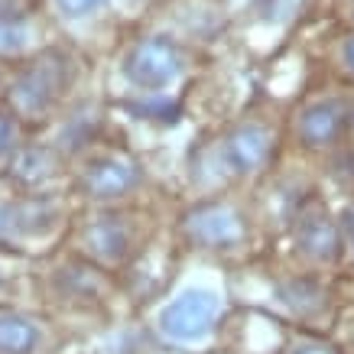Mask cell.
I'll list each match as a JSON object with an SVG mask.
<instances>
[{"label": "cell", "mask_w": 354, "mask_h": 354, "mask_svg": "<svg viewBox=\"0 0 354 354\" xmlns=\"http://www.w3.org/2000/svg\"><path fill=\"white\" fill-rule=\"evenodd\" d=\"M218 309H221V299H218L215 292L205 290V286H195V290L179 292L160 312V328H162V335H169L172 342L195 344L212 335Z\"/></svg>", "instance_id": "6da1fadb"}, {"label": "cell", "mask_w": 354, "mask_h": 354, "mask_svg": "<svg viewBox=\"0 0 354 354\" xmlns=\"http://www.w3.org/2000/svg\"><path fill=\"white\" fill-rule=\"evenodd\" d=\"M127 78L143 91H160L169 88L179 72H183V59L176 53V46L166 39H150V43H140L133 49V55L124 65Z\"/></svg>", "instance_id": "7a4b0ae2"}, {"label": "cell", "mask_w": 354, "mask_h": 354, "mask_svg": "<svg viewBox=\"0 0 354 354\" xmlns=\"http://www.w3.org/2000/svg\"><path fill=\"white\" fill-rule=\"evenodd\" d=\"M137 183H140V172L133 169V166H127V162H120V160L95 162L85 176L88 192L95 195V198H114V195H124V192H130Z\"/></svg>", "instance_id": "3957f363"}, {"label": "cell", "mask_w": 354, "mask_h": 354, "mask_svg": "<svg viewBox=\"0 0 354 354\" xmlns=\"http://www.w3.org/2000/svg\"><path fill=\"white\" fill-rule=\"evenodd\" d=\"M225 153H227V162H231L237 172H254L267 160L270 140L260 127H241L234 137L227 140Z\"/></svg>", "instance_id": "277c9868"}, {"label": "cell", "mask_w": 354, "mask_h": 354, "mask_svg": "<svg viewBox=\"0 0 354 354\" xmlns=\"http://www.w3.org/2000/svg\"><path fill=\"white\" fill-rule=\"evenodd\" d=\"M192 237L212 247L234 244L241 237V225L227 208H202L198 215H192Z\"/></svg>", "instance_id": "5b68a950"}, {"label": "cell", "mask_w": 354, "mask_h": 354, "mask_svg": "<svg viewBox=\"0 0 354 354\" xmlns=\"http://www.w3.org/2000/svg\"><path fill=\"white\" fill-rule=\"evenodd\" d=\"M55 95H59V75L49 65H36L17 85V101L26 111H46L55 101Z\"/></svg>", "instance_id": "8992f818"}, {"label": "cell", "mask_w": 354, "mask_h": 354, "mask_svg": "<svg viewBox=\"0 0 354 354\" xmlns=\"http://www.w3.org/2000/svg\"><path fill=\"white\" fill-rule=\"evenodd\" d=\"M344 127V114L342 108L335 104V101H325V104H315V108L306 111V118H302L299 130L302 137L309 140L312 147H319V143H328L342 133Z\"/></svg>", "instance_id": "52a82bcc"}, {"label": "cell", "mask_w": 354, "mask_h": 354, "mask_svg": "<svg viewBox=\"0 0 354 354\" xmlns=\"http://www.w3.org/2000/svg\"><path fill=\"white\" fill-rule=\"evenodd\" d=\"M39 332L20 315H0V354H30Z\"/></svg>", "instance_id": "ba28073f"}, {"label": "cell", "mask_w": 354, "mask_h": 354, "mask_svg": "<svg viewBox=\"0 0 354 354\" xmlns=\"http://www.w3.org/2000/svg\"><path fill=\"white\" fill-rule=\"evenodd\" d=\"M91 244L97 247V254L101 257H120L124 254V247H127V237H124V231H120L114 221H104V225H97L95 231H91Z\"/></svg>", "instance_id": "9c48e42d"}, {"label": "cell", "mask_w": 354, "mask_h": 354, "mask_svg": "<svg viewBox=\"0 0 354 354\" xmlns=\"http://www.w3.org/2000/svg\"><path fill=\"white\" fill-rule=\"evenodd\" d=\"M133 114H140V118H147V120H156V124H176L183 111H179V104L169 101V97L153 95V97H147V101L133 104Z\"/></svg>", "instance_id": "30bf717a"}, {"label": "cell", "mask_w": 354, "mask_h": 354, "mask_svg": "<svg viewBox=\"0 0 354 354\" xmlns=\"http://www.w3.org/2000/svg\"><path fill=\"white\" fill-rule=\"evenodd\" d=\"M309 231H312V234H306V247H309L312 254H319V257H325V247H335V234H332V227L325 225L322 218H312V221H309Z\"/></svg>", "instance_id": "8fae6325"}, {"label": "cell", "mask_w": 354, "mask_h": 354, "mask_svg": "<svg viewBox=\"0 0 354 354\" xmlns=\"http://www.w3.org/2000/svg\"><path fill=\"white\" fill-rule=\"evenodd\" d=\"M23 46V23L20 17H0V49L13 53Z\"/></svg>", "instance_id": "7c38bea8"}, {"label": "cell", "mask_w": 354, "mask_h": 354, "mask_svg": "<svg viewBox=\"0 0 354 354\" xmlns=\"http://www.w3.org/2000/svg\"><path fill=\"white\" fill-rule=\"evenodd\" d=\"M104 0H59V7H62V13H68V17H85V13L97 10Z\"/></svg>", "instance_id": "4fadbf2b"}, {"label": "cell", "mask_w": 354, "mask_h": 354, "mask_svg": "<svg viewBox=\"0 0 354 354\" xmlns=\"http://www.w3.org/2000/svg\"><path fill=\"white\" fill-rule=\"evenodd\" d=\"M10 140H13V124L0 114V153L10 150Z\"/></svg>", "instance_id": "5bb4252c"}, {"label": "cell", "mask_w": 354, "mask_h": 354, "mask_svg": "<svg viewBox=\"0 0 354 354\" xmlns=\"http://www.w3.org/2000/svg\"><path fill=\"white\" fill-rule=\"evenodd\" d=\"M348 62H351V68H354V43H348Z\"/></svg>", "instance_id": "9a60e30c"}, {"label": "cell", "mask_w": 354, "mask_h": 354, "mask_svg": "<svg viewBox=\"0 0 354 354\" xmlns=\"http://www.w3.org/2000/svg\"><path fill=\"white\" fill-rule=\"evenodd\" d=\"M296 354H319L315 348H302V351H296Z\"/></svg>", "instance_id": "2e32d148"}]
</instances>
